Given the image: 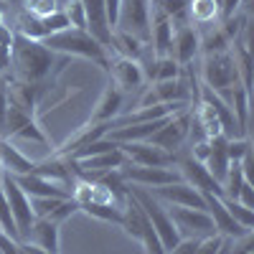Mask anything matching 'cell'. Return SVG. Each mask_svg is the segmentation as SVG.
Instances as JSON below:
<instances>
[{"label": "cell", "mask_w": 254, "mask_h": 254, "mask_svg": "<svg viewBox=\"0 0 254 254\" xmlns=\"http://www.w3.org/2000/svg\"><path fill=\"white\" fill-rule=\"evenodd\" d=\"M125 163H127V158L122 155L120 145H117V147H112V150H107V153H99V155H92V158H87V160H79V163H74V160H71V171H74V176H76V173L120 171V168H122Z\"/></svg>", "instance_id": "cell-18"}, {"label": "cell", "mask_w": 254, "mask_h": 254, "mask_svg": "<svg viewBox=\"0 0 254 254\" xmlns=\"http://www.w3.org/2000/svg\"><path fill=\"white\" fill-rule=\"evenodd\" d=\"M51 54H66V56H81L89 59L94 64L107 71L110 66V56H107V46H102L99 41L89 33V31H79V28H66L61 33L49 36L46 41H41Z\"/></svg>", "instance_id": "cell-2"}, {"label": "cell", "mask_w": 254, "mask_h": 254, "mask_svg": "<svg viewBox=\"0 0 254 254\" xmlns=\"http://www.w3.org/2000/svg\"><path fill=\"white\" fill-rule=\"evenodd\" d=\"M13 36H15V31H10V26H5V23H0V46H13Z\"/></svg>", "instance_id": "cell-40"}, {"label": "cell", "mask_w": 254, "mask_h": 254, "mask_svg": "<svg viewBox=\"0 0 254 254\" xmlns=\"http://www.w3.org/2000/svg\"><path fill=\"white\" fill-rule=\"evenodd\" d=\"M20 5H23L28 15H36V18H44L54 10H59V3L56 0H20Z\"/></svg>", "instance_id": "cell-31"}, {"label": "cell", "mask_w": 254, "mask_h": 254, "mask_svg": "<svg viewBox=\"0 0 254 254\" xmlns=\"http://www.w3.org/2000/svg\"><path fill=\"white\" fill-rule=\"evenodd\" d=\"M33 165H36V160H31L28 155L20 153V147H15L5 137H0V168H3V173H8V176H23V173L33 171Z\"/></svg>", "instance_id": "cell-21"}, {"label": "cell", "mask_w": 254, "mask_h": 254, "mask_svg": "<svg viewBox=\"0 0 254 254\" xmlns=\"http://www.w3.org/2000/svg\"><path fill=\"white\" fill-rule=\"evenodd\" d=\"M226 140L224 135L219 137H208V155L203 158V165H206V171L214 176V181L221 186L224 178H226V171H229V155H226Z\"/></svg>", "instance_id": "cell-22"}, {"label": "cell", "mask_w": 254, "mask_h": 254, "mask_svg": "<svg viewBox=\"0 0 254 254\" xmlns=\"http://www.w3.org/2000/svg\"><path fill=\"white\" fill-rule=\"evenodd\" d=\"M28 201H31L33 216H36V219H46L51 211H54L61 201H66V198H28Z\"/></svg>", "instance_id": "cell-33"}, {"label": "cell", "mask_w": 254, "mask_h": 254, "mask_svg": "<svg viewBox=\"0 0 254 254\" xmlns=\"http://www.w3.org/2000/svg\"><path fill=\"white\" fill-rule=\"evenodd\" d=\"M201 79H203V87H208L211 92H226L231 87H237L239 81V69H237V61L231 56V51L224 54H211L203 56V66H201Z\"/></svg>", "instance_id": "cell-3"}, {"label": "cell", "mask_w": 254, "mask_h": 254, "mask_svg": "<svg viewBox=\"0 0 254 254\" xmlns=\"http://www.w3.org/2000/svg\"><path fill=\"white\" fill-rule=\"evenodd\" d=\"M145 71V81H171L178 79L183 74V66L173 59V56H153L150 66H142Z\"/></svg>", "instance_id": "cell-25"}, {"label": "cell", "mask_w": 254, "mask_h": 254, "mask_svg": "<svg viewBox=\"0 0 254 254\" xmlns=\"http://www.w3.org/2000/svg\"><path fill=\"white\" fill-rule=\"evenodd\" d=\"M173 49L171 56L181 64L188 66L190 61L198 56V28L193 23H186V20H173Z\"/></svg>", "instance_id": "cell-13"}, {"label": "cell", "mask_w": 254, "mask_h": 254, "mask_svg": "<svg viewBox=\"0 0 254 254\" xmlns=\"http://www.w3.org/2000/svg\"><path fill=\"white\" fill-rule=\"evenodd\" d=\"M168 216L176 224L181 239L183 237H193V239H203L208 234H216L214 221H211L208 211L203 208H188V206H171Z\"/></svg>", "instance_id": "cell-5"}, {"label": "cell", "mask_w": 254, "mask_h": 254, "mask_svg": "<svg viewBox=\"0 0 254 254\" xmlns=\"http://www.w3.org/2000/svg\"><path fill=\"white\" fill-rule=\"evenodd\" d=\"M66 28H71V26H69V18L64 15V10H54V13L44 15V18L20 13L18 20H15V33L26 36V38H33V41H46L49 36L61 33Z\"/></svg>", "instance_id": "cell-6"}, {"label": "cell", "mask_w": 254, "mask_h": 254, "mask_svg": "<svg viewBox=\"0 0 254 254\" xmlns=\"http://www.w3.org/2000/svg\"><path fill=\"white\" fill-rule=\"evenodd\" d=\"M120 176L125 181H130L135 186L142 188H158V186H168V183H178L181 173L173 171V168H142V165H132V163H125L120 168Z\"/></svg>", "instance_id": "cell-10"}, {"label": "cell", "mask_w": 254, "mask_h": 254, "mask_svg": "<svg viewBox=\"0 0 254 254\" xmlns=\"http://www.w3.org/2000/svg\"><path fill=\"white\" fill-rule=\"evenodd\" d=\"M247 153H252V142H249V137L226 140V155H229L231 163H242Z\"/></svg>", "instance_id": "cell-32"}, {"label": "cell", "mask_w": 254, "mask_h": 254, "mask_svg": "<svg viewBox=\"0 0 254 254\" xmlns=\"http://www.w3.org/2000/svg\"><path fill=\"white\" fill-rule=\"evenodd\" d=\"M219 97L229 104L231 115H234V120L239 125V132L247 137V125H249V89H244L242 84H237V87L221 92Z\"/></svg>", "instance_id": "cell-24"}, {"label": "cell", "mask_w": 254, "mask_h": 254, "mask_svg": "<svg viewBox=\"0 0 254 254\" xmlns=\"http://www.w3.org/2000/svg\"><path fill=\"white\" fill-rule=\"evenodd\" d=\"M237 201H239V203H244L247 208H254V188H252V183H249V181H244V183H242Z\"/></svg>", "instance_id": "cell-38"}, {"label": "cell", "mask_w": 254, "mask_h": 254, "mask_svg": "<svg viewBox=\"0 0 254 254\" xmlns=\"http://www.w3.org/2000/svg\"><path fill=\"white\" fill-rule=\"evenodd\" d=\"M5 112H8V89L3 79L0 81V137H3V127H5Z\"/></svg>", "instance_id": "cell-39"}, {"label": "cell", "mask_w": 254, "mask_h": 254, "mask_svg": "<svg viewBox=\"0 0 254 254\" xmlns=\"http://www.w3.org/2000/svg\"><path fill=\"white\" fill-rule=\"evenodd\" d=\"M176 165L181 168V181H186L188 186H193L196 190H201V193H214V196H221V186L214 181V176H211L206 171V165L196 158H181L176 160Z\"/></svg>", "instance_id": "cell-16"}, {"label": "cell", "mask_w": 254, "mask_h": 254, "mask_svg": "<svg viewBox=\"0 0 254 254\" xmlns=\"http://www.w3.org/2000/svg\"><path fill=\"white\" fill-rule=\"evenodd\" d=\"M18 188L23 190L28 198H71V190L59 183H51L36 173H23V176H10Z\"/></svg>", "instance_id": "cell-17"}, {"label": "cell", "mask_w": 254, "mask_h": 254, "mask_svg": "<svg viewBox=\"0 0 254 254\" xmlns=\"http://www.w3.org/2000/svg\"><path fill=\"white\" fill-rule=\"evenodd\" d=\"M79 208L84 214H89L94 219H102V221H110V224H120L122 226V208L117 203H99V201H84L79 203Z\"/></svg>", "instance_id": "cell-28"}, {"label": "cell", "mask_w": 254, "mask_h": 254, "mask_svg": "<svg viewBox=\"0 0 254 254\" xmlns=\"http://www.w3.org/2000/svg\"><path fill=\"white\" fill-rule=\"evenodd\" d=\"M107 71L112 74V84L122 94L125 92H132V89H140L142 84H145V71H142V64L137 59L115 56V59H110Z\"/></svg>", "instance_id": "cell-11"}, {"label": "cell", "mask_w": 254, "mask_h": 254, "mask_svg": "<svg viewBox=\"0 0 254 254\" xmlns=\"http://www.w3.org/2000/svg\"><path fill=\"white\" fill-rule=\"evenodd\" d=\"M196 244H198V239H193V237H183L171 252H168V254H193V252H196Z\"/></svg>", "instance_id": "cell-37"}, {"label": "cell", "mask_w": 254, "mask_h": 254, "mask_svg": "<svg viewBox=\"0 0 254 254\" xmlns=\"http://www.w3.org/2000/svg\"><path fill=\"white\" fill-rule=\"evenodd\" d=\"M0 3H15V5H20V0H0Z\"/></svg>", "instance_id": "cell-42"}, {"label": "cell", "mask_w": 254, "mask_h": 254, "mask_svg": "<svg viewBox=\"0 0 254 254\" xmlns=\"http://www.w3.org/2000/svg\"><path fill=\"white\" fill-rule=\"evenodd\" d=\"M188 87L183 74L171 81H153L142 99L137 102V107H153V104H171V102H188Z\"/></svg>", "instance_id": "cell-12"}, {"label": "cell", "mask_w": 254, "mask_h": 254, "mask_svg": "<svg viewBox=\"0 0 254 254\" xmlns=\"http://www.w3.org/2000/svg\"><path fill=\"white\" fill-rule=\"evenodd\" d=\"M8 66H10V49L0 46V71H8Z\"/></svg>", "instance_id": "cell-41"}, {"label": "cell", "mask_w": 254, "mask_h": 254, "mask_svg": "<svg viewBox=\"0 0 254 254\" xmlns=\"http://www.w3.org/2000/svg\"><path fill=\"white\" fill-rule=\"evenodd\" d=\"M186 15H188V23H196V26H211L221 18L216 0H188Z\"/></svg>", "instance_id": "cell-26"}, {"label": "cell", "mask_w": 254, "mask_h": 254, "mask_svg": "<svg viewBox=\"0 0 254 254\" xmlns=\"http://www.w3.org/2000/svg\"><path fill=\"white\" fill-rule=\"evenodd\" d=\"M3 193H5V201H8V206H10V216H13V221H15L18 237L23 239V237L28 234V229L33 226V221H36L33 211H31V201H28V196L18 188V183H15L8 173H3Z\"/></svg>", "instance_id": "cell-8"}, {"label": "cell", "mask_w": 254, "mask_h": 254, "mask_svg": "<svg viewBox=\"0 0 254 254\" xmlns=\"http://www.w3.org/2000/svg\"><path fill=\"white\" fill-rule=\"evenodd\" d=\"M120 150L127 158V163L142 165V168H171L178 160V155L165 153V150H160V147H155L150 142H122Z\"/></svg>", "instance_id": "cell-9"}, {"label": "cell", "mask_w": 254, "mask_h": 254, "mask_svg": "<svg viewBox=\"0 0 254 254\" xmlns=\"http://www.w3.org/2000/svg\"><path fill=\"white\" fill-rule=\"evenodd\" d=\"M122 97H125V94L110 81V87L104 89L102 99L97 102V107L92 110L87 125H104V122H112V120L122 112Z\"/></svg>", "instance_id": "cell-23"}, {"label": "cell", "mask_w": 254, "mask_h": 254, "mask_svg": "<svg viewBox=\"0 0 254 254\" xmlns=\"http://www.w3.org/2000/svg\"><path fill=\"white\" fill-rule=\"evenodd\" d=\"M221 203L226 206V211L231 214V219H234L237 224H242L244 229H252L254 226V208H247L244 203H239L237 198H229V196H219Z\"/></svg>", "instance_id": "cell-29"}, {"label": "cell", "mask_w": 254, "mask_h": 254, "mask_svg": "<svg viewBox=\"0 0 254 254\" xmlns=\"http://www.w3.org/2000/svg\"><path fill=\"white\" fill-rule=\"evenodd\" d=\"M190 110L186 107V110H181V112H176L173 117H168L165 120V125L160 127V130L150 137V140H145V142H150V145H155V147H160V150H165V153H178L181 147H183V142L188 140V130H190Z\"/></svg>", "instance_id": "cell-7"}, {"label": "cell", "mask_w": 254, "mask_h": 254, "mask_svg": "<svg viewBox=\"0 0 254 254\" xmlns=\"http://www.w3.org/2000/svg\"><path fill=\"white\" fill-rule=\"evenodd\" d=\"M110 46L115 49L117 56H127V59H137L142 56L145 51V44L140 38L130 36V33H125V31H112V41H110Z\"/></svg>", "instance_id": "cell-27"}, {"label": "cell", "mask_w": 254, "mask_h": 254, "mask_svg": "<svg viewBox=\"0 0 254 254\" xmlns=\"http://www.w3.org/2000/svg\"><path fill=\"white\" fill-rule=\"evenodd\" d=\"M54 64V54L41 44V41L26 38L15 33L13 36V46H10V66H15V79L20 81H31L38 84Z\"/></svg>", "instance_id": "cell-1"}, {"label": "cell", "mask_w": 254, "mask_h": 254, "mask_svg": "<svg viewBox=\"0 0 254 254\" xmlns=\"http://www.w3.org/2000/svg\"><path fill=\"white\" fill-rule=\"evenodd\" d=\"M81 3H84V10H87V31L102 46L110 49L112 28L107 26V15H104V0H81Z\"/></svg>", "instance_id": "cell-20"}, {"label": "cell", "mask_w": 254, "mask_h": 254, "mask_svg": "<svg viewBox=\"0 0 254 254\" xmlns=\"http://www.w3.org/2000/svg\"><path fill=\"white\" fill-rule=\"evenodd\" d=\"M0 23H3V10H0Z\"/></svg>", "instance_id": "cell-43"}, {"label": "cell", "mask_w": 254, "mask_h": 254, "mask_svg": "<svg viewBox=\"0 0 254 254\" xmlns=\"http://www.w3.org/2000/svg\"><path fill=\"white\" fill-rule=\"evenodd\" d=\"M64 15L69 18V26H71V28L87 31V10H84L81 0H69V3L64 5Z\"/></svg>", "instance_id": "cell-30"}, {"label": "cell", "mask_w": 254, "mask_h": 254, "mask_svg": "<svg viewBox=\"0 0 254 254\" xmlns=\"http://www.w3.org/2000/svg\"><path fill=\"white\" fill-rule=\"evenodd\" d=\"M203 203H206V211H208L211 221H214L216 234H221L224 239H239V237H244V234H249V231H252V229H244L242 224H237L234 219H231V214L226 211V206L221 203L219 196L203 193Z\"/></svg>", "instance_id": "cell-15"}, {"label": "cell", "mask_w": 254, "mask_h": 254, "mask_svg": "<svg viewBox=\"0 0 254 254\" xmlns=\"http://www.w3.org/2000/svg\"><path fill=\"white\" fill-rule=\"evenodd\" d=\"M216 3H219V0H216Z\"/></svg>", "instance_id": "cell-44"}, {"label": "cell", "mask_w": 254, "mask_h": 254, "mask_svg": "<svg viewBox=\"0 0 254 254\" xmlns=\"http://www.w3.org/2000/svg\"><path fill=\"white\" fill-rule=\"evenodd\" d=\"M115 31H125L145 44L150 38V0H120Z\"/></svg>", "instance_id": "cell-4"}, {"label": "cell", "mask_w": 254, "mask_h": 254, "mask_svg": "<svg viewBox=\"0 0 254 254\" xmlns=\"http://www.w3.org/2000/svg\"><path fill=\"white\" fill-rule=\"evenodd\" d=\"M150 193H153L158 201H165V203H171V206H188V208H203V211H206L203 193H201V190H196L193 186H188L186 181L150 188Z\"/></svg>", "instance_id": "cell-14"}, {"label": "cell", "mask_w": 254, "mask_h": 254, "mask_svg": "<svg viewBox=\"0 0 254 254\" xmlns=\"http://www.w3.org/2000/svg\"><path fill=\"white\" fill-rule=\"evenodd\" d=\"M221 247H224V237H221V234H208V237L198 239L193 254H216Z\"/></svg>", "instance_id": "cell-34"}, {"label": "cell", "mask_w": 254, "mask_h": 254, "mask_svg": "<svg viewBox=\"0 0 254 254\" xmlns=\"http://www.w3.org/2000/svg\"><path fill=\"white\" fill-rule=\"evenodd\" d=\"M104 15H107V26L117 28V15H120V0H104Z\"/></svg>", "instance_id": "cell-36"}, {"label": "cell", "mask_w": 254, "mask_h": 254, "mask_svg": "<svg viewBox=\"0 0 254 254\" xmlns=\"http://www.w3.org/2000/svg\"><path fill=\"white\" fill-rule=\"evenodd\" d=\"M76 208H79V206L74 203V198H66V201H61V203H59V206H56V208L51 211V214H49L46 219H51L54 224H61V221L66 219L69 214H74Z\"/></svg>", "instance_id": "cell-35"}, {"label": "cell", "mask_w": 254, "mask_h": 254, "mask_svg": "<svg viewBox=\"0 0 254 254\" xmlns=\"http://www.w3.org/2000/svg\"><path fill=\"white\" fill-rule=\"evenodd\" d=\"M20 242H31L33 247L49 254H59V224H54L51 219H36L33 226L28 229V234Z\"/></svg>", "instance_id": "cell-19"}]
</instances>
